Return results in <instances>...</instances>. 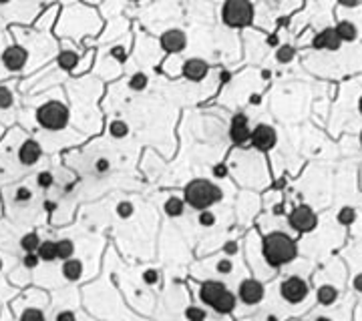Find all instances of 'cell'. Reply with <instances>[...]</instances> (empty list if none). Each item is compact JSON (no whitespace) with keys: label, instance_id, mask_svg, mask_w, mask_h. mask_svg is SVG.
Returning a JSON list of instances; mask_svg holds the SVG:
<instances>
[{"label":"cell","instance_id":"cell-1","mask_svg":"<svg viewBox=\"0 0 362 321\" xmlns=\"http://www.w3.org/2000/svg\"><path fill=\"white\" fill-rule=\"evenodd\" d=\"M264 257L272 267H282L296 259V243L286 233H270L264 239Z\"/></svg>","mask_w":362,"mask_h":321},{"label":"cell","instance_id":"cell-2","mask_svg":"<svg viewBox=\"0 0 362 321\" xmlns=\"http://www.w3.org/2000/svg\"><path fill=\"white\" fill-rule=\"evenodd\" d=\"M185 203L197 211H203L211 205L222 201V189L205 179H195L185 187Z\"/></svg>","mask_w":362,"mask_h":321},{"label":"cell","instance_id":"cell-3","mask_svg":"<svg viewBox=\"0 0 362 321\" xmlns=\"http://www.w3.org/2000/svg\"><path fill=\"white\" fill-rule=\"evenodd\" d=\"M36 121L40 126L49 128V131H58V128L67 126L69 123V109L58 100L45 102L36 111Z\"/></svg>","mask_w":362,"mask_h":321},{"label":"cell","instance_id":"cell-4","mask_svg":"<svg viewBox=\"0 0 362 321\" xmlns=\"http://www.w3.org/2000/svg\"><path fill=\"white\" fill-rule=\"evenodd\" d=\"M222 18L227 26H248L253 18V6L250 2H242V0H236V2H225L222 8Z\"/></svg>","mask_w":362,"mask_h":321},{"label":"cell","instance_id":"cell-5","mask_svg":"<svg viewBox=\"0 0 362 321\" xmlns=\"http://www.w3.org/2000/svg\"><path fill=\"white\" fill-rule=\"evenodd\" d=\"M280 295L288 303H302L308 295V283L300 277H288L280 285Z\"/></svg>","mask_w":362,"mask_h":321},{"label":"cell","instance_id":"cell-6","mask_svg":"<svg viewBox=\"0 0 362 321\" xmlns=\"http://www.w3.org/2000/svg\"><path fill=\"white\" fill-rule=\"evenodd\" d=\"M316 223H318V217H316V213H314L308 205L296 207V209L292 211V215H290V225H292L296 231H302V233L312 231V229L316 227Z\"/></svg>","mask_w":362,"mask_h":321},{"label":"cell","instance_id":"cell-7","mask_svg":"<svg viewBox=\"0 0 362 321\" xmlns=\"http://www.w3.org/2000/svg\"><path fill=\"white\" fill-rule=\"evenodd\" d=\"M264 285L258 279H244L238 287V297L246 305H255L264 299Z\"/></svg>","mask_w":362,"mask_h":321},{"label":"cell","instance_id":"cell-8","mask_svg":"<svg viewBox=\"0 0 362 321\" xmlns=\"http://www.w3.org/2000/svg\"><path fill=\"white\" fill-rule=\"evenodd\" d=\"M250 141L258 151H270V148L276 145V131L270 124H258L251 131Z\"/></svg>","mask_w":362,"mask_h":321},{"label":"cell","instance_id":"cell-9","mask_svg":"<svg viewBox=\"0 0 362 321\" xmlns=\"http://www.w3.org/2000/svg\"><path fill=\"white\" fill-rule=\"evenodd\" d=\"M161 47H163V50H167V52H181V50L187 47V36H185V32L179 30V28L167 30V32L161 36Z\"/></svg>","mask_w":362,"mask_h":321},{"label":"cell","instance_id":"cell-10","mask_svg":"<svg viewBox=\"0 0 362 321\" xmlns=\"http://www.w3.org/2000/svg\"><path fill=\"white\" fill-rule=\"evenodd\" d=\"M27 60H28V52L23 49V47H10V49H6L4 50V54H2V62H4V67L8 69V71H20L27 64Z\"/></svg>","mask_w":362,"mask_h":321},{"label":"cell","instance_id":"cell-11","mask_svg":"<svg viewBox=\"0 0 362 321\" xmlns=\"http://www.w3.org/2000/svg\"><path fill=\"white\" fill-rule=\"evenodd\" d=\"M251 131L248 126V117L244 115H236L231 121V128H229V139L236 145H244L246 141H250Z\"/></svg>","mask_w":362,"mask_h":321},{"label":"cell","instance_id":"cell-12","mask_svg":"<svg viewBox=\"0 0 362 321\" xmlns=\"http://www.w3.org/2000/svg\"><path fill=\"white\" fill-rule=\"evenodd\" d=\"M207 71H209V64H207L205 60H201V58H189V60H185V64H183V74H185V78L194 80V82L203 80L205 74H207Z\"/></svg>","mask_w":362,"mask_h":321},{"label":"cell","instance_id":"cell-13","mask_svg":"<svg viewBox=\"0 0 362 321\" xmlns=\"http://www.w3.org/2000/svg\"><path fill=\"white\" fill-rule=\"evenodd\" d=\"M227 287L222 283V281H205L203 285H201V289H199V297H201V301L205 303V305H214L216 301H218V297L225 291Z\"/></svg>","mask_w":362,"mask_h":321},{"label":"cell","instance_id":"cell-14","mask_svg":"<svg viewBox=\"0 0 362 321\" xmlns=\"http://www.w3.org/2000/svg\"><path fill=\"white\" fill-rule=\"evenodd\" d=\"M340 36L336 34V30L334 28H324L320 34H316V38H314V47L318 49V50H336L338 47H340Z\"/></svg>","mask_w":362,"mask_h":321},{"label":"cell","instance_id":"cell-15","mask_svg":"<svg viewBox=\"0 0 362 321\" xmlns=\"http://www.w3.org/2000/svg\"><path fill=\"white\" fill-rule=\"evenodd\" d=\"M40 155H42V148L36 141H25L18 151V159L23 165H34L40 159Z\"/></svg>","mask_w":362,"mask_h":321},{"label":"cell","instance_id":"cell-16","mask_svg":"<svg viewBox=\"0 0 362 321\" xmlns=\"http://www.w3.org/2000/svg\"><path fill=\"white\" fill-rule=\"evenodd\" d=\"M211 307H214V311L220 313V315H227V313L233 311V307H236V295L225 289V291L218 297V301L211 305Z\"/></svg>","mask_w":362,"mask_h":321},{"label":"cell","instance_id":"cell-17","mask_svg":"<svg viewBox=\"0 0 362 321\" xmlns=\"http://www.w3.org/2000/svg\"><path fill=\"white\" fill-rule=\"evenodd\" d=\"M62 275H65V279L69 281H77L79 277L83 275V263L79 259H69L62 263Z\"/></svg>","mask_w":362,"mask_h":321},{"label":"cell","instance_id":"cell-18","mask_svg":"<svg viewBox=\"0 0 362 321\" xmlns=\"http://www.w3.org/2000/svg\"><path fill=\"white\" fill-rule=\"evenodd\" d=\"M36 255L40 261H55L56 259V241H40Z\"/></svg>","mask_w":362,"mask_h":321},{"label":"cell","instance_id":"cell-19","mask_svg":"<svg viewBox=\"0 0 362 321\" xmlns=\"http://www.w3.org/2000/svg\"><path fill=\"white\" fill-rule=\"evenodd\" d=\"M73 253H75V243L71 239L56 241V259H62V263H65L73 259Z\"/></svg>","mask_w":362,"mask_h":321},{"label":"cell","instance_id":"cell-20","mask_svg":"<svg viewBox=\"0 0 362 321\" xmlns=\"http://www.w3.org/2000/svg\"><path fill=\"white\" fill-rule=\"evenodd\" d=\"M79 64V54L73 52V50H62L58 54V67L62 71H73L75 67Z\"/></svg>","mask_w":362,"mask_h":321},{"label":"cell","instance_id":"cell-21","mask_svg":"<svg viewBox=\"0 0 362 321\" xmlns=\"http://www.w3.org/2000/svg\"><path fill=\"white\" fill-rule=\"evenodd\" d=\"M336 34L340 36V40H354L356 38V26L352 23H348V20H342V23H338V26L334 28Z\"/></svg>","mask_w":362,"mask_h":321},{"label":"cell","instance_id":"cell-22","mask_svg":"<svg viewBox=\"0 0 362 321\" xmlns=\"http://www.w3.org/2000/svg\"><path fill=\"white\" fill-rule=\"evenodd\" d=\"M336 299H338L336 287H332V285H322L320 289H318V301H320L322 305H332Z\"/></svg>","mask_w":362,"mask_h":321},{"label":"cell","instance_id":"cell-23","mask_svg":"<svg viewBox=\"0 0 362 321\" xmlns=\"http://www.w3.org/2000/svg\"><path fill=\"white\" fill-rule=\"evenodd\" d=\"M165 213L169 217H181L183 215V201L179 197H169L165 201Z\"/></svg>","mask_w":362,"mask_h":321},{"label":"cell","instance_id":"cell-24","mask_svg":"<svg viewBox=\"0 0 362 321\" xmlns=\"http://www.w3.org/2000/svg\"><path fill=\"white\" fill-rule=\"evenodd\" d=\"M38 245H40V239H38V235L32 231V233H27L23 239H20V247H23L27 253H34L36 249H38Z\"/></svg>","mask_w":362,"mask_h":321},{"label":"cell","instance_id":"cell-25","mask_svg":"<svg viewBox=\"0 0 362 321\" xmlns=\"http://www.w3.org/2000/svg\"><path fill=\"white\" fill-rule=\"evenodd\" d=\"M109 133L115 139H123V137H127V133H129V126H127L125 121H113L111 126H109Z\"/></svg>","mask_w":362,"mask_h":321},{"label":"cell","instance_id":"cell-26","mask_svg":"<svg viewBox=\"0 0 362 321\" xmlns=\"http://www.w3.org/2000/svg\"><path fill=\"white\" fill-rule=\"evenodd\" d=\"M147 74H143V73H135L133 76H131V80H129V89L131 91H143V89H147Z\"/></svg>","mask_w":362,"mask_h":321},{"label":"cell","instance_id":"cell-27","mask_svg":"<svg viewBox=\"0 0 362 321\" xmlns=\"http://www.w3.org/2000/svg\"><path fill=\"white\" fill-rule=\"evenodd\" d=\"M354 219H356V211L352 207H344L338 213V223H342V225H352Z\"/></svg>","mask_w":362,"mask_h":321},{"label":"cell","instance_id":"cell-28","mask_svg":"<svg viewBox=\"0 0 362 321\" xmlns=\"http://www.w3.org/2000/svg\"><path fill=\"white\" fill-rule=\"evenodd\" d=\"M18 321H47V317L40 309H27V311H23Z\"/></svg>","mask_w":362,"mask_h":321},{"label":"cell","instance_id":"cell-29","mask_svg":"<svg viewBox=\"0 0 362 321\" xmlns=\"http://www.w3.org/2000/svg\"><path fill=\"white\" fill-rule=\"evenodd\" d=\"M185 317L189 319V321H203L205 317H207V313H205V309H201V307H187L185 309Z\"/></svg>","mask_w":362,"mask_h":321},{"label":"cell","instance_id":"cell-30","mask_svg":"<svg viewBox=\"0 0 362 321\" xmlns=\"http://www.w3.org/2000/svg\"><path fill=\"white\" fill-rule=\"evenodd\" d=\"M133 211H135V207H133V203H129V201H121V203L117 205V215L123 217V219H129V217L133 215Z\"/></svg>","mask_w":362,"mask_h":321},{"label":"cell","instance_id":"cell-31","mask_svg":"<svg viewBox=\"0 0 362 321\" xmlns=\"http://www.w3.org/2000/svg\"><path fill=\"white\" fill-rule=\"evenodd\" d=\"M294 49L292 47H288V45H284V47H280L278 49V52H276V58H278L280 62H290L292 58H294Z\"/></svg>","mask_w":362,"mask_h":321},{"label":"cell","instance_id":"cell-32","mask_svg":"<svg viewBox=\"0 0 362 321\" xmlns=\"http://www.w3.org/2000/svg\"><path fill=\"white\" fill-rule=\"evenodd\" d=\"M12 104V93L6 87H0V109H8Z\"/></svg>","mask_w":362,"mask_h":321},{"label":"cell","instance_id":"cell-33","mask_svg":"<svg viewBox=\"0 0 362 321\" xmlns=\"http://www.w3.org/2000/svg\"><path fill=\"white\" fill-rule=\"evenodd\" d=\"M216 223V215L211 211H201L199 213V225H203V227H211Z\"/></svg>","mask_w":362,"mask_h":321},{"label":"cell","instance_id":"cell-34","mask_svg":"<svg viewBox=\"0 0 362 321\" xmlns=\"http://www.w3.org/2000/svg\"><path fill=\"white\" fill-rule=\"evenodd\" d=\"M38 263H40V259H38V255H36V253H27V255H25V259H23V265H25L27 269H34Z\"/></svg>","mask_w":362,"mask_h":321},{"label":"cell","instance_id":"cell-35","mask_svg":"<svg viewBox=\"0 0 362 321\" xmlns=\"http://www.w3.org/2000/svg\"><path fill=\"white\" fill-rule=\"evenodd\" d=\"M53 183H55V179H53L51 173H40V175H38V185H40V187L47 189V187H51Z\"/></svg>","mask_w":362,"mask_h":321},{"label":"cell","instance_id":"cell-36","mask_svg":"<svg viewBox=\"0 0 362 321\" xmlns=\"http://www.w3.org/2000/svg\"><path fill=\"white\" fill-rule=\"evenodd\" d=\"M143 279H145V283H149V285H153V283H157V279H159V275H157V271H153V269H149V271H145V273H143Z\"/></svg>","mask_w":362,"mask_h":321},{"label":"cell","instance_id":"cell-37","mask_svg":"<svg viewBox=\"0 0 362 321\" xmlns=\"http://www.w3.org/2000/svg\"><path fill=\"white\" fill-rule=\"evenodd\" d=\"M229 271H231V261H229V259H222V261L218 263V273L227 275Z\"/></svg>","mask_w":362,"mask_h":321},{"label":"cell","instance_id":"cell-38","mask_svg":"<svg viewBox=\"0 0 362 321\" xmlns=\"http://www.w3.org/2000/svg\"><path fill=\"white\" fill-rule=\"evenodd\" d=\"M30 195H32V193H30L27 187H20V189L16 191V201H28Z\"/></svg>","mask_w":362,"mask_h":321},{"label":"cell","instance_id":"cell-39","mask_svg":"<svg viewBox=\"0 0 362 321\" xmlns=\"http://www.w3.org/2000/svg\"><path fill=\"white\" fill-rule=\"evenodd\" d=\"M55 321H77V317H75L73 311H60Z\"/></svg>","mask_w":362,"mask_h":321},{"label":"cell","instance_id":"cell-40","mask_svg":"<svg viewBox=\"0 0 362 321\" xmlns=\"http://www.w3.org/2000/svg\"><path fill=\"white\" fill-rule=\"evenodd\" d=\"M109 167H111V165H109L107 159H99L97 165H95V169L99 171V173H105V171H109Z\"/></svg>","mask_w":362,"mask_h":321},{"label":"cell","instance_id":"cell-41","mask_svg":"<svg viewBox=\"0 0 362 321\" xmlns=\"http://www.w3.org/2000/svg\"><path fill=\"white\" fill-rule=\"evenodd\" d=\"M223 251H225L227 255H236V253H238V243H233V241L227 243V245L223 247Z\"/></svg>","mask_w":362,"mask_h":321},{"label":"cell","instance_id":"cell-42","mask_svg":"<svg viewBox=\"0 0 362 321\" xmlns=\"http://www.w3.org/2000/svg\"><path fill=\"white\" fill-rule=\"evenodd\" d=\"M111 54H113L115 58H119V60H125V56H127V54H125V50H123L121 47H117V49H113V50H111Z\"/></svg>","mask_w":362,"mask_h":321},{"label":"cell","instance_id":"cell-43","mask_svg":"<svg viewBox=\"0 0 362 321\" xmlns=\"http://www.w3.org/2000/svg\"><path fill=\"white\" fill-rule=\"evenodd\" d=\"M342 6H346V8H356V6H360V2H358V0H342Z\"/></svg>","mask_w":362,"mask_h":321},{"label":"cell","instance_id":"cell-44","mask_svg":"<svg viewBox=\"0 0 362 321\" xmlns=\"http://www.w3.org/2000/svg\"><path fill=\"white\" fill-rule=\"evenodd\" d=\"M354 289L362 293V273H360V275H356V279H354Z\"/></svg>","mask_w":362,"mask_h":321},{"label":"cell","instance_id":"cell-45","mask_svg":"<svg viewBox=\"0 0 362 321\" xmlns=\"http://www.w3.org/2000/svg\"><path fill=\"white\" fill-rule=\"evenodd\" d=\"M45 209L51 213V211H55V209H56V203H51V201H47V203H45Z\"/></svg>","mask_w":362,"mask_h":321},{"label":"cell","instance_id":"cell-46","mask_svg":"<svg viewBox=\"0 0 362 321\" xmlns=\"http://www.w3.org/2000/svg\"><path fill=\"white\" fill-rule=\"evenodd\" d=\"M268 42H270L272 47H274V45H278V36H270V38H268Z\"/></svg>","mask_w":362,"mask_h":321},{"label":"cell","instance_id":"cell-47","mask_svg":"<svg viewBox=\"0 0 362 321\" xmlns=\"http://www.w3.org/2000/svg\"><path fill=\"white\" fill-rule=\"evenodd\" d=\"M229 78H231V74H229V73H222V80H223V82H227Z\"/></svg>","mask_w":362,"mask_h":321},{"label":"cell","instance_id":"cell-48","mask_svg":"<svg viewBox=\"0 0 362 321\" xmlns=\"http://www.w3.org/2000/svg\"><path fill=\"white\" fill-rule=\"evenodd\" d=\"M316 321H332L330 317H324V315H320V317H316Z\"/></svg>","mask_w":362,"mask_h":321},{"label":"cell","instance_id":"cell-49","mask_svg":"<svg viewBox=\"0 0 362 321\" xmlns=\"http://www.w3.org/2000/svg\"><path fill=\"white\" fill-rule=\"evenodd\" d=\"M268 321H278V317H274V315H270V317H268Z\"/></svg>","mask_w":362,"mask_h":321},{"label":"cell","instance_id":"cell-50","mask_svg":"<svg viewBox=\"0 0 362 321\" xmlns=\"http://www.w3.org/2000/svg\"><path fill=\"white\" fill-rule=\"evenodd\" d=\"M358 109H360V113H362V97H360V102H358Z\"/></svg>","mask_w":362,"mask_h":321},{"label":"cell","instance_id":"cell-51","mask_svg":"<svg viewBox=\"0 0 362 321\" xmlns=\"http://www.w3.org/2000/svg\"><path fill=\"white\" fill-rule=\"evenodd\" d=\"M360 143H362V133H360Z\"/></svg>","mask_w":362,"mask_h":321},{"label":"cell","instance_id":"cell-52","mask_svg":"<svg viewBox=\"0 0 362 321\" xmlns=\"http://www.w3.org/2000/svg\"><path fill=\"white\" fill-rule=\"evenodd\" d=\"M0 267H2V261H0Z\"/></svg>","mask_w":362,"mask_h":321}]
</instances>
